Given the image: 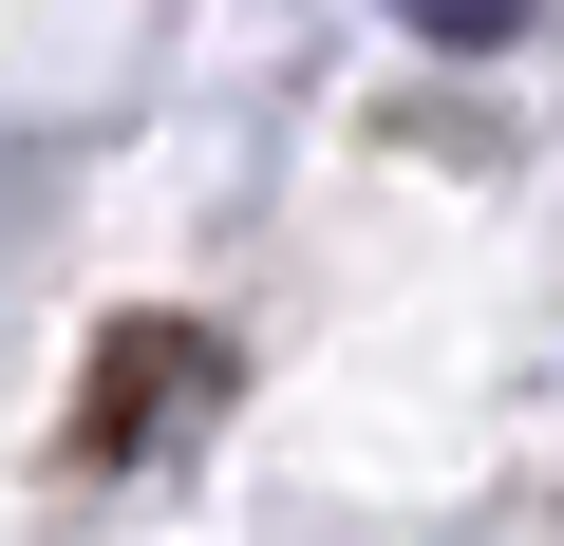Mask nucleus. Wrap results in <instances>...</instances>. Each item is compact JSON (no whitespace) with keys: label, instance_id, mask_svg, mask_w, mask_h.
Instances as JSON below:
<instances>
[{"label":"nucleus","instance_id":"obj_1","mask_svg":"<svg viewBox=\"0 0 564 546\" xmlns=\"http://www.w3.org/2000/svg\"><path fill=\"white\" fill-rule=\"evenodd\" d=\"M395 20H414V39H452V57H489V39H527V20H545V0H395Z\"/></svg>","mask_w":564,"mask_h":546}]
</instances>
